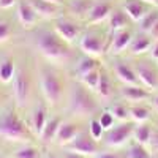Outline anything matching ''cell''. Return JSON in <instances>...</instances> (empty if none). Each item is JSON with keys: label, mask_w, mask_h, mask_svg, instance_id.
<instances>
[{"label": "cell", "mask_w": 158, "mask_h": 158, "mask_svg": "<svg viewBox=\"0 0 158 158\" xmlns=\"http://www.w3.org/2000/svg\"><path fill=\"white\" fill-rule=\"evenodd\" d=\"M109 111L112 112V115L115 117L117 122H127L130 120V104L123 100V101H114L111 104Z\"/></svg>", "instance_id": "obj_30"}, {"label": "cell", "mask_w": 158, "mask_h": 158, "mask_svg": "<svg viewBox=\"0 0 158 158\" xmlns=\"http://www.w3.org/2000/svg\"><path fill=\"white\" fill-rule=\"evenodd\" d=\"M98 120H100L101 127L104 128V131L111 130V128L115 125V117L112 115V112H111L109 109H104V111H101V112L98 114Z\"/></svg>", "instance_id": "obj_34"}, {"label": "cell", "mask_w": 158, "mask_h": 158, "mask_svg": "<svg viewBox=\"0 0 158 158\" xmlns=\"http://www.w3.org/2000/svg\"><path fill=\"white\" fill-rule=\"evenodd\" d=\"M114 59V63H112V74L115 76V79L120 84H127V85H135V84H139V79L135 73V68H133V63L128 62V60H123L120 59V56L117 57H112Z\"/></svg>", "instance_id": "obj_10"}, {"label": "cell", "mask_w": 158, "mask_h": 158, "mask_svg": "<svg viewBox=\"0 0 158 158\" xmlns=\"http://www.w3.org/2000/svg\"><path fill=\"white\" fill-rule=\"evenodd\" d=\"M95 158H118L117 153H112V152H100L98 155H95Z\"/></svg>", "instance_id": "obj_40"}, {"label": "cell", "mask_w": 158, "mask_h": 158, "mask_svg": "<svg viewBox=\"0 0 158 158\" xmlns=\"http://www.w3.org/2000/svg\"><path fill=\"white\" fill-rule=\"evenodd\" d=\"M32 5V8L36 11V15L40 19H46V21H56L62 16H65V6L56 5L46 2V0H27Z\"/></svg>", "instance_id": "obj_14"}, {"label": "cell", "mask_w": 158, "mask_h": 158, "mask_svg": "<svg viewBox=\"0 0 158 158\" xmlns=\"http://www.w3.org/2000/svg\"><path fill=\"white\" fill-rule=\"evenodd\" d=\"M149 57L158 63V40H156V41H153V44H152V48L149 51Z\"/></svg>", "instance_id": "obj_37"}, {"label": "cell", "mask_w": 158, "mask_h": 158, "mask_svg": "<svg viewBox=\"0 0 158 158\" xmlns=\"http://www.w3.org/2000/svg\"><path fill=\"white\" fill-rule=\"evenodd\" d=\"M135 32L131 27H127V29H122V30H117V32H111V43H109V54L112 57H117V56H122L123 52L128 51L130 48V43L135 36Z\"/></svg>", "instance_id": "obj_11"}, {"label": "cell", "mask_w": 158, "mask_h": 158, "mask_svg": "<svg viewBox=\"0 0 158 158\" xmlns=\"http://www.w3.org/2000/svg\"><path fill=\"white\" fill-rule=\"evenodd\" d=\"M150 101H152V108L158 112V90L153 92V95H152V100H150Z\"/></svg>", "instance_id": "obj_42"}, {"label": "cell", "mask_w": 158, "mask_h": 158, "mask_svg": "<svg viewBox=\"0 0 158 158\" xmlns=\"http://www.w3.org/2000/svg\"><path fill=\"white\" fill-rule=\"evenodd\" d=\"M152 44H153V40H152V36L149 33H144V32H138L136 30L127 52L131 57H141V56L149 54Z\"/></svg>", "instance_id": "obj_17"}, {"label": "cell", "mask_w": 158, "mask_h": 158, "mask_svg": "<svg viewBox=\"0 0 158 158\" xmlns=\"http://www.w3.org/2000/svg\"><path fill=\"white\" fill-rule=\"evenodd\" d=\"M35 46L48 62L62 65V67L68 63H74L76 59L79 57V54L73 51V44L65 41L54 29L38 32Z\"/></svg>", "instance_id": "obj_2"}, {"label": "cell", "mask_w": 158, "mask_h": 158, "mask_svg": "<svg viewBox=\"0 0 158 158\" xmlns=\"http://www.w3.org/2000/svg\"><path fill=\"white\" fill-rule=\"evenodd\" d=\"M15 158H38V150L35 147H22L15 153Z\"/></svg>", "instance_id": "obj_36"}, {"label": "cell", "mask_w": 158, "mask_h": 158, "mask_svg": "<svg viewBox=\"0 0 158 158\" xmlns=\"http://www.w3.org/2000/svg\"><path fill=\"white\" fill-rule=\"evenodd\" d=\"M65 158H85V155L76 153V152H71V150H67V152H65Z\"/></svg>", "instance_id": "obj_41"}, {"label": "cell", "mask_w": 158, "mask_h": 158, "mask_svg": "<svg viewBox=\"0 0 158 158\" xmlns=\"http://www.w3.org/2000/svg\"><path fill=\"white\" fill-rule=\"evenodd\" d=\"M101 65L103 63H100V60L97 57H90V56L81 54V56L76 59V62L73 63V77L74 79H81L87 73L100 68Z\"/></svg>", "instance_id": "obj_19"}, {"label": "cell", "mask_w": 158, "mask_h": 158, "mask_svg": "<svg viewBox=\"0 0 158 158\" xmlns=\"http://www.w3.org/2000/svg\"><path fill=\"white\" fill-rule=\"evenodd\" d=\"M130 118L136 123L149 122L150 118V109L147 106H144L142 103H135L130 104Z\"/></svg>", "instance_id": "obj_28"}, {"label": "cell", "mask_w": 158, "mask_h": 158, "mask_svg": "<svg viewBox=\"0 0 158 158\" xmlns=\"http://www.w3.org/2000/svg\"><path fill=\"white\" fill-rule=\"evenodd\" d=\"M16 15H18V21L24 29H33L40 21V16L36 15V11L32 8V5L27 0H19L16 5Z\"/></svg>", "instance_id": "obj_18"}, {"label": "cell", "mask_w": 158, "mask_h": 158, "mask_svg": "<svg viewBox=\"0 0 158 158\" xmlns=\"http://www.w3.org/2000/svg\"><path fill=\"white\" fill-rule=\"evenodd\" d=\"M46 2H51V3H56V5L65 6V3H67V0H46Z\"/></svg>", "instance_id": "obj_43"}, {"label": "cell", "mask_w": 158, "mask_h": 158, "mask_svg": "<svg viewBox=\"0 0 158 158\" xmlns=\"http://www.w3.org/2000/svg\"><path fill=\"white\" fill-rule=\"evenodd\" d=\"M114 10L115 8L112 6L109 0H95V3L85 19V24L87 25H100L103 22H108V19L112 15Z\"/></svg>", "instance_id": "obj_15"}, {"label": "cell", "mask_w": 158, "mask_h": 158, "mask_svg": "<svg viewBox=\"0 0 158 158\" xmlns=\"http://www.w3.org/2000/svg\"><path fill=\"white\" fill-rule=\"evenodd\" d=\"M0 136L11 142H25L30 139V131L15 111H8L0 118Z\"/></svg>", "instance_id": "obj_5"}, {"label": "cell", "mask_w": 158, "mask_h": 158, "mask_svg": "<svg viewBox=\"0 0 158 158\" xmlns=\"http://www.w3.org/2000/svg\"><path fill=\"white\" fill-rule=\"evenodd\" d=\"M108 29L109 32H117V30H122V29H127V27H131V24H133V21H131L128 18V15L120 8H115L112 11V15L109 16L108 19Z\"/></svg>", "instance_id": "obj_23"}, {"label": "cell", "mask_w": 158, "mask_h": 158, "mask_svg": "<svg viewBox=\"0 0 158 158\" xmlns=\"http://www.w3.org/2000/svg\"><path fill=\"white\" fill-rule=\"evenodd\" d=\"M48 158H57V156H54V155H48Z\"/></svg>", "instance_id": "obj_45"}, {"label": "cell", "mask_w": 158, "mask_h": 158, "mask_svg": "<svg viewBox=\"0 0 158 158\" xmlns=\"http://www.w3.org/2000/svg\"><path fill=\"white\" fill-rule=\"evenodd\" d=\"M146 3H149V5H152V6H158V0H144Z\"/></svg>", "instance_id": "obj_44"}, {"label": "cell", "mask_w": 158, "mask_h": 158, "mask_svg": "<svg viewBox=\"0 0 158 158\" xmlns=\"http://www.w3.org/2000/svg\"><path fill=\"white\" fill-rule=\"evenodd\" d=\"M11 35H13L11 24H10L8 21L0 19V44H2V43H6L8 40L11 38Z\"/></svg>", "instance_id": "obj_35"}, {"label": "cell", "mask_w": 158, "mask_h": 158, "mask_svg": "<svg viewBox=\"0 0 158 158\" xmlns=\"http://www.w3.org/2000/svg\"><path fill=\"white\" fill-rule=\"evenodd\" d=\"M149 35L152 36V40H153V41H156V40H158V21L155 22V25H153V27L150 29Z\"/></svg>", "instance_id": "obj_39"}, {"label": "cell", "mask_w": 158, "mask_h": 158, "mask_svg": "<svg viewBox=\"0 0 158 158\" xmlns=\"http://www.w3.org/2000/svg\"><path fill=\"white\" fill-rule=\"evenodd\" d=\"M100 74H101V67L87 73L85 76H82L81 79H77V81H81L85 87H89L90 90H94L97 94V89H98V82H100Z\"/></svg>", "instance_id": "obj_31"}, {"label": "cell", "mask_w": 158, "mask_h": 158, "mask_svg": "<svg viewBox=\"0 0 158 158\" xmlns=\"http://www.w3.org/2000/svg\"><path fill=\"white\" fill-rule=\"evenodd\" d=\"M44 65L38 71V79H40V90L48 103V106H59V104L68 97V90L71 85V81L68 82V74L63 71L62 65L51 63Z\"/></svg>", "instance_id": "obj_1"}, {"label": "cell", "mask_w": 158, "mask_h": 158, "mask_svg": "<svg viewBox=\"0 0 158 158\" xmlns=\"http://www.w3.org/2000/svg\"><path fill=\"white\" fill-rule=\"evenodd\" d=\"M48 123V114H46V108L44 106H38L33 114H32V131L40 136L43 133V130Z\"/></svg>", "instance_id": "obj_25"}, {"label": "cell", "mask_w": 158, "mask_h": 158, "mask_svg": "<svg viewBox=\"0 0 158 158\" xmlns=\"http://www.w3.org/2000/svg\"><path fill=\"white\" fill-rule=\"evenodd\" d=\"M95 0H68L65 3V13H68V16L79 21V22H84L89 16V13L94 6Z\"/></svg>", "instance_id": "obj_16"}, {"label": "cell", "mask_w": 158, "mask_h": 158, "mask_svg": "<svg viewBox=\"0 0 158 158\" xmlns=\"http://www.w3.org/2000/svg\"><path fill=\"white\" fill-rule=\"evenodd\" d=\"M125 158H150V152L146 149V146H142L139 142H133L131 146L128 147Z\"/></svg>", "instance_id": "obj_32"}, {"label": "cell", "mask_w": 158, "mask_h": 158, "mask_svg": "<svg viewBox=\"0 0 158 158\" xmlns=\"http://www.w3.org/2000/svg\"><path fill=\"white\" fill-rule=\"evenodd\" d=\"M152 136H153V130H152V127H150L147 122L138 123V125L135 127L133 138H135L136 142L142 144V146H147V144L152 142Z\"/></svg>", "instance_id": "obj_26"}, {"label": "cell", "mask_w": 158, "mask_h": 158, "mask_svg": "<svg viewBox=\"0 0 158 158\" xmlns=\"http://www.w3.org/2000/svg\"><path fill=\"white\" fill-rule=\"evenodd\" d=\"M32 94V81L27 70L16 68V74L13 79V97L19 108H24L30 100Z\"/></svg>", "instance_id": "obj_9"}, {"label": "cell", "mask_w": 158, "mask_h": 158, "mask_svg": "<svg viewBox=\"0 0 158 158\" xmlns=\"http://www.w3.org/2000/svg\"><path fill=\"white\" fill-rule=\"evenodd\" d=\"M104 128L101 127V123H100V120H98V117H92V120H90V123H89V135L94 138L95 141H101L103 139V136H104Z\"/></svg>", "instance_id": "obj_33"}, {"label": "cell", "mask_w": 158, "mask_h": 158, "mask_svg": "<svg viewBox=\"0 0 158 158\" xmlns=\"http://www.w3.org/2000/svg\"><path fill=\"white\" fill-rule=\"evenodd\" d=\"M150 8H152V5L146 3L144 0H123L122 2V10L133 21V24H138Z\"/></svg>", "instance_id": "obj_20"}, {"label": "cell", "mask_w": 158, "mask_h": 158, "mask_svg": "<svg viewBox=\"0 0 158 158\" xmlns=\"http://www.w3.org/2000/svg\"><path fill=\"white\" fill-rule=\"evenodd\" d=\"M67 150H71V152H76V153H81V155H98L100 153V146H98V141H95L94 138H92L89 133H79V136L70 142L67 147H65Z\"/></svg>", "instance_id": "obj_12"}, {"label": "cell", "mask_w": 158, "mask_h": 158, "mask_svg": "<svg viewBox=\"0 0 158 158\" xmlns=\"http://www.w3.org/2000/svg\"><path fill=\"white\" fill-rule=\"evenodd\" d=\"M19 0H0V8L2 10H8V8H13L15 5H18Z\"/></svg>", "instance_id": "obj_38"}, {"label": "cell", "mask_w": 158, "mask_h": 158, "mask_svg": "<svg viewBox=\"0 0 158 158\" xmlns=\"http://www.w3.org/2000/svg\"><path fill=\"white\" fill-rule=\"evenodd\" d=\"M133 68L139 79V84L150 90L152 94L158 90V63L149 56L133 57Z\"/></svg>", "instance_id": "obj_6"}, {"label": "cell", "mask_w": 158, "mask_h": 158, "mask_svg": "<svg viewBox=\"0 0 158 158\" xmlns=\"http://www.w3.org/2000/svg\"><path fill=\"white\" fill-rule=\"evenodd\" d=\"M60 125H62L60 117H52V118H49L48 123H46V127H44V130H43V133L40 135L41 141H43L44 144H49V142H52V141H56Z\"/></svg>", "instance_id": "obj_24"}, {"label": "cell", "mask_w": 158, "mask_h": 158, "mask_svg": "<svg viewBox=\"0 0 158 158\" xmlns=\"http://www.w3.org/2000/svg\"><path fill=\"white\" fill-rule=\"evenodd\" d=\"M136 122L133 120H127V122H120L114 125L111 130H108L103 136V141L108 147H122L130 141V138L133 136Z\"/></svg>", "instance_id": "obj_7"}, {"label": "cell", "mask_w": 158, "mask_h": 158, "mask_svg": "<svg viewBox=\"0 0 158 158\" xmlns=\"http://www.w3.org/2000/svg\"><path fill=\"white\" fill-rule=\"evenodd\" d=\"M79 133H81V128H79L76 123H73V122H65V123H62L60 128H59L56 142L60 144V146H63V147H67L70 142H73V141L79 136Z\"/></svg>", "instance_id": "obj_21"}, {"label": "cell", "mask_w": 158, "mask_h": 158, "mask_svg": "<svg viewBox=\"0 0 158 158\" xmlns=\"http://www.w3.org/2000/svg\"><path fill=\"white\" fill-rule=\"evenodd\" d=\"M114 82L109 70H106L101 65V74H100V82H98V89H97V95L101 100H111L114 97Z\"/></svg>", "instance_id": "obj_22"}, {"label": "cell", "mask_w": 158, "mask_h": 158, "mask_svg": "<svg viewBox=\"0 0 158 158\" xmlns=\"http://www.w3.org/2000/svg\"><path fill=\"white\" fill-rule=\"evenodd\" d=\"M16 74V63L11 59H5L0 63V82L2 84H10L13 82Z\"/></svg>", "instance_id": "obj_29"}, {"label": "cell", "mask_w": 158, "mask_h": 158, "mask_svg": "<svg viewBox=\"0 0 158 158\" xmlns=\"http://www.w3.org/2000/svg\"><path fill=\"white\" fill-rule=\"evenodd\" d=\"M118 95L122 100H125L128 104H135V103H142V101H149L152 100V92L147 90L146 87H142L141 84L135 85H127L122 84L118 87Z\"/></svg>", "instance_id": "obj_13"}, {"label": "cell", "mask_w": 158, "mask_h": 158, "mask_svg": "<svg viewBox=\"0 0 158 158\" xmlns=\"http://www.w3.org/2000/svg\"><path fill=\"white\" fill-rule=\"evenodd\" d=\"M156 21H158V6H152L146 15L142 16V19L136 24V30L138 32H144V33H149Z\"/></svg>", "instance_id": "obj_27"}, {"label": "cell", "mask_w": 158, "mask_h": 158, "mask_svg": "<svg viewBox=\"0 0 158 158\" xmlns=\"http://www.w3.org/2000/svg\"><path fill=\"white\" fill-rule=\"evenodd\" d=\"M109 43H111L109 29L104 30L98 25H85L82 35L77 40V48L81 51V54L100 59L109 51Z\"/></svg>", "instance_id": "obj_4"}, {"label": "cell", "mask_w": 158, "mask_h": 158, "mask_svg": "<svg viewBox=\"0 0 158 158\" xmlns=\"http://www.w3.org/2000/svg\"><path fill=\"white\" fill-rule=\"evenodd\" d=\"M84 29H85L84 22H79V21H76V19H73L67 15L54 21V30L70 44L77 41L79 36L82 35Z\"/></svg>", "instance_id": "obj_8"}, {"label": "cell", "mask_w": 158, "mask_h": 158, "mask_svg": "<svg viewBox=\"0 0 158 158\" xmlns=\"http://www.w3.org/2000/svg\"><path fill=\"white\" fill-rule=\"evenodd\" d=\"M67 103H68V111L70 114L76 115V117H94L98 111H100V101H98V95L94 90H90L89 87H85L81 81L73 77L70 90H68V97H67Z\"/></svg>", "instance_id": "obj_3"}]
</instances>
